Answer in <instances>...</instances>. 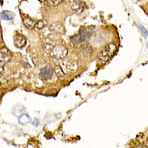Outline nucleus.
Masks as SVG:
<instances>
[{"instance_id": "f257e3e1", "label": "nucleus", "mask_w": 148, "mask_h": 148, "mask_svg": "<svg viewBox=\"0 0 148 148\" xmlns=\"http://www.w3.org/2000/svg\"><path fill=\"white\" fill-rule=\"evenodd\" d=\"M116 51V45L113 43H109L98 53V58L102 62H108Z\"/></svg>"}, {"instance_id": "f03ea898", "label": "nucleus", "mask_w": 148, "mask_h": 148, "mask_svg": "<svg viewBox=\"0 0 148 148\" xmlns=\"http://www.w3.org/2000/svg\"><path fill=\"white\" fill-rule=\"evenodd\" d=\"M93 32L90 28H82L79 31V33L76 36L71 37V40L74 44H80L82 42L88 41L91 39Z\"/></svg>"}, {"instance_id": "7ed1b4c3", "label": "nucleus", "mask_w": 148, "mask_h": 148, "mask_svg": "<svg viewBox=\"0 0 148 148\" xmlns=\"http://www.w3.org/2000/svg\"><path fill=\"white\" fill-rule=\"evenodd\" d=\"M68 53V49L66 47H65L64 45H56L53 46L51 50V52L49 53V55L56 59H62L64 58Z\"/></svg>"}, {"instance_id": "20e7f679", "label": "nucleus", "mask_w": 148, "mask_h": 148, "mask_svg": "<svg viewBox=\"0 0 148 148\" xmlns=\"http://www.w3.org/2000/svg\"><path fill=\"white\" fill-rule=\"evenodd\" d=\"M69 3L72 11L76 14H81L84 10V4L79 0H69Z\"/></svg>"}, {"instance_id": "39448f33", "label": "nucleus", "mask_w": 148, "mask_h": 148, "mask_svg": "<svg viewBox=\"0 0 148 148\" xmlns=\"http://www.w3.org/2000/svg\"><path fill=\"white\" fill-rule=\"evenodd\" d=\"M53 75V69L50 66H47L44 68H42L39 73V76L40 79L45 81L50 79L52 78Z\"/></svg>"}, {"instance_id": "423d86ee", "label": "nucleus", "mask_w": 148, "mask_h": 148, "mask_svg": "<svg viewBox=\"0 0 148 148\" xmlns=\"http://www.w3.org/2000/svg\"><path fill=\"white\" fill-rule=\"evenodd\" d=\"M49 28L52 32H55L58 34H63L65 32L64 27L59 22H53L52 24L49 25Z\"/></svg>"}, {"instance_id": "0eeeda50", "label": "nucleus", "mask_w": 148, "mask_h": 148, "mask_svg": "<svg viewBox=\"0 0 148 148\" xmlns=\"http://www.w3.org/2000/svg\"><path fill=\"white\" fill-rule=\"evenodd\" d=\"M14 45L16 48L22 49L26 45V38L25 36L20 34H17L14 38Z\"/></svg>"}, {"instance_id": "6e6552de", "label": "nucleus", "mask_w": 148, "mask_h": 148, "mask_svg": "<svg viewBox=\"0 0 148 148\" xmlns=\"http://www.w3.org/2000/svg\"><path fill=\"white\" fill-rule=\"evenodd\" d=\"M24 112V108L22 104H16L12 107V114L16 117H19L20 115H22Z\"/></svg>"}, {"instance_id": "1a4fd4ad", "label": "nucleus", "mask_w": 148, "mask_h": 148, "mask_svg": "<svg viewBox=\"0 0 148 148\" xmlns=\"http://www.w3.org/2000/svg\"><path fill=\"white\" fill-rule=\"evenodd\" d=\"M0 53H1V56L3 58V60L5 61V62H10L11 59H12V53L8 50V48L3 47V48L0 49Z\"/></svg>"}, {"instance_id": "9d476101", "label": "nucleus", "mask_w": 148, "mask_h": 148, "mask_svg": "<svg viewBox=\"0 0 148 148\" xmlns=\"http://www.w3.org/2000/svg\"><path fill=\"white\" fill-rule=\"evenodd\" d=\"M80 50H81L82 53H84V55H86V56H90V55H92V51H93L92 45L89 44L82 45H81V48H80Z\"/></svg>"}, {"instance_id": "9b49d317", "label": "nucleus", "mask_w": 148, "mask_h": 148, "mask_svg": "<svg viewBox=\"0 0 148 148\" xmlns=\"http://www.w3.org/2000/svg\"><path fill=\"white\" fill-rule=\"evenodd\" d=\"M1 19L3 20H12L15 16L16 14L14 12H10V11H3L1 13Z\"/></svg>"}, {"instance_id": "f8f14e48", "label": "nucleus", "mask_w": 148, "mask_h": 148, "mask_svg": "<svg viewBox=\"0 0 148 148\" xmlns=\"http://www.w3.org/2000/svg\"><path fill=\"white\" fill-rule=\"evenodd\" d=\"M23 23H24V26L28 29L33 28L35 27V24H36V22L29 17H24L23 19Z\"/></svg>"}, {"instance_id": "ddd939ff", "label": "nucleus", "mask_w": 148, "mask_h": 148, "mask_svg": "<svg viewBox=\"0 0 148 148\" xmlns=\"http://www.w3.org/2000/svg\"><path fill=\"white\" fill-rule=\"evenodd\" d=\"M29 122H31V118L28 114L26 113H23L22 115L19 116V123L22 125H28Z\"/></svg>"}, {"instance_id": "4468645a", "label": "nucleus", "mask_w": 148, "mask_h": 148, "mask_svg": "<svg viewBox=\"0 0 148 148\" xmlns=\"http://www.w3.org/2000/svg\"><path fill=\"white\" fill-rule=\"evenodd\" d=\"M53 71L55 72V75H56L57 77H58V79H64L65 76H66V74H65L64 71H63L62 68L61 67V66H56L54 70H53Z\"/></svg>"}, {"instance_id": "2eb2a0df", "label": "nucleus", "mask_w": 148, "mask_h": 148, "mask_svg": "<svg viewBox=\"0 0 148 148\" xmlns=\"http://www.w3.org/2000/svg\"><path fill=\"white\" fill-rule=\"evenodd\" d=\"M47 25V22L45 20H39L36 24H35V27L34 28H36V30L38 31H40L42 28H44L45 26Z\"/></svg>"}, {"instance_id": "dca6fc26", "label": "nucleus", "mask_w": 148, "mask_h": 148, "mask_svg": "<svg viewBox=\"0 0 148 148\" xmlns=\"http://www.w3.org/2000/svg\"><path fill=\"white\" fill-rule=\"evenodd\" d=\"M47 4L50 7H56L63 2V0H46Z\"/></svg>"}, {"instance_id": "f3484780", "label": "nucleus", "mask_w": 148, "mask_h": 148, "mask_svg": "<svg viewBox=\"0 0 148 148\" xmlns=\"http://www.w3.org/2000/svg\"><path fill=\"white\" fill-rule=\"evenodd\" d=\"M53 47V45H52L45 44V45H43L42 49H43V50H44L45 52L46 53L49 54V53L51 52V50H52Z\"/></svg>"}, {"instance_id": "a211bd4d", "label": "nucleus", "mask_w": 148, "mask_h": 148, "mask_svg": "<svg viewBox=\"0 0 148 148\" xmlns=\"http://www.w3.org/2000/svg\"><path fill=\"white\" fill-rule=\"evenodd\" d=\"M0 85H1V87H3V88H7L8 85V80L7 79V78L6 77H1L0 78Z\"/></svg>"}, {"instance_id": "6ab92c4d", "label": "nucleus", "mask_w": 148, "mask_h": 148, "mask_svg": "<svg viewBox=\"0 0 148 148\" xmlns=\"http://www.w3.org/2000/svg\"><path fill=\"white\" fill-rule=\"evenodd\" d=\"M138 28H140L141 32H143V36H144L145 38H147V29H146L143 25H141V24H138Z\"/></svg>"}, {"instance_id": "aec40b11", "label": "nucleus", "mask_w": 148, "mask_h": 148, "mask_svg": "<svg viewBox=\"0 0 148 148\" xmlns=\"http://www.w3.org/2000/svg\"><path fill=\"white\" fill-rule=\"evenodd\" d=\"M4 68H5V62L3 61H0V74L3 72Z\"/></svg>"}, {"instance_id": "412c9836", "label": "nucleus", "mask_w": 148, "mask_h": 148, "mask_svg": "<svg viewBox=\"0 0 148 148\" xmlns=\"http://www.w3.org/2000/svg\"><path fill=\"white\" fill-rule=\"evenodd\" d=\"M32 125H34V126H36H36H38V125H39V121H38V119L35 118V119H34V121H32Z\"/></svg>"}]
</instances>
